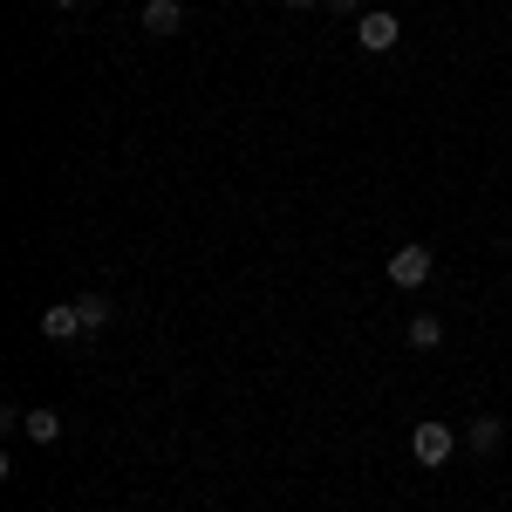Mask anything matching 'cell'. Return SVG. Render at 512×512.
<instances>
[{
  "label": "cell",
  "mask_w": 512,
  "mask_h": 512,
  "mask_svg": "<svg viewBox=\"0 0 512 512\" xmlns=\"http://www.w3.org/2000/svg\"><path fill=\"white\" fill-rule=\"evenodd\" d=\"M451 451H458V431H451V424H417V431H410V458H417L424 472L451 465Z\"/></svg>",
  "instance_id": "6da1fadb"
},
{
  "label": "cell",
  "mask_w": 512,
  "mask_h": 512,
  "mask_svg": "<svg viewBox=\"0 0 512 512\" xmlns=\"http://www.w3.org/2000/svg\"><path fill=\"white\" fill-rule=\"evenodd\" d=\"M355 41H362V55H390L396 41H403V21H396L390 7H369V14L355 21Z\"/></svg>",
  "instance_id": "7a4b0ae2"
},
{
  "label": "cell",
  "mask_w": 512,
  "mask_h": 512,
  "mask_svg": "<svg viewBox=\"0 0 512 512\" xmlns=\"http://www.w3.org/2000/svg\"><path fill=\"white\" fill-rule=\"evenodd\" d=\"M390 280L396 287H424V280H431V253H424V246H396L390 253Z\"/></svg>",
  "instance_id": "3957f363"
},
{
  "label": "cell",
  "mask_w": 512,
  "mask_h": 512,
  "mask_svg": "<svg viewBox=\"0 0 512 512\" xmlns=\"http://www.w3.org/2000/svg\"><path fill=\"white\" fill-rule=\"evenodd\" d=\"M178 28H185V7H178V0H144V35L171 41Z\"/></svg>",
  "instance_id": "277c9868"
},
{
  "label": "cell",
  "mask_w": 512,
  "mask_h": 512,
  "mask_svg": "<svg viewBox=\"0 0 512 512\" xmlns=\"http://www.w3.org/2000/svg\"><path fill=\"white\" fill-rule=\"evenodd\" d=\"M41 335H48V342H69V335H82L76 301H55V308H41Z\"/></svg>",
  "instance_id": "5b68a950"
},
{
  "label": "cell",
  "mask_w": 512,
  "mask_h": 512,
  "mask_svg": "<svg viewBox=\"0 0 512 512\" xmlns=\"http://www.w3.org/2000/svg\"><path fill=\"white\" fill-rule=\"evenodd\" d=\"M465 444H472L478 458H492V451H499V444H506V424H499V417H478L472 431H465Z\"/></svg>",
  "instance_id": "8992f818"
},
{
  "label": "cell",
  "mask_w": 512,
  "mask_h": 512,
  "mask_svg": "<svg viewBox=\"0 0 512 512\" xmlns=\"http://www.w3.org/2000/svg\"><path fill=\"white\" fill-rule=\"evenodd\" d=\"M21 431L35 437V444H55V437H62V417H55V410L41 403V410H28V424H21Z\"/></svg>",
  "instance_id": "52a82bcc"
},
{
  "label": "cell",
  "mask_w": 512,
  "mask_h": 512,
  "mask_svg": "<svg viewBox=\"0 0 512 512\" xmlns=\"http://www.w3.org/2000/svg\"><path fill=\"white\" fill-rule=\"evenodd\" d=\"M444 342V321L437 315H410V349H437Z\"/></svg>",
  "instance_id": "ba28073f"
},
{
  "label": "cell",
  "mask_w": 512,
  "mask_h": 512,
  "mask_svg": "<svg viewBox=\"0 0 512 512\" xmlns=\"http://www.w3.org/2000/svg\"><path fill=\"white\" fill-rule=\"evenodd\" d=\"M76 315H82V328L96 335V328H110V301H103V294H82V301H76Z\"/></svg>",
  "instance_id": "9c48e42d"
},
{
  "label": "cell",
  "mask_w": 512,
  "mask_h": 512,
  "mask_svg": "<svg viewBox=\"0 0 512 512\" xmlns=\"http://www.w3.org/2000/svg\"><path fill=\"white\" fill-rule=\"evenodd\" d=\"M328 7H335V14H362V0H328Z\"/></svg>",
  "instance_id": "30bf717a"
},
{
  "label": "cell",
  "mask_w": 512,
  "mask_h": 512,
  "mask_svg": "<svg viewBox=\"0 0 512 512\" xmlns=\"http://www.w3.org/2000/svg\"><path fill=\"white\" fill-rule=\"evenodd\" d=\"M280 7H315V0H280Z\"/></svg>",
  "instance_id": "8fae6325"
},
{
  "label": "cell",
  "mask_w": 512,
  "mask_h": 512,
  "mask_svg": "<svg viewBox=\"0 0 512 512\" xmlns=\"http://www.w3.org/2000/svg\"><path fill=\"white\" fill-rule=\"evenodd\" d=\"M55 7H76V0H55Z\"/></svg>",
  "instance_id": "7c38bea8"
}]
</instances>
